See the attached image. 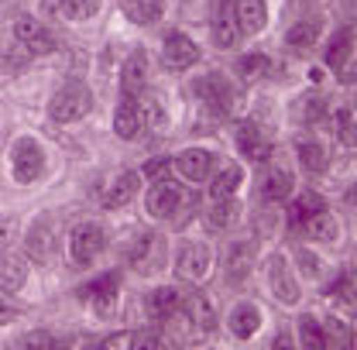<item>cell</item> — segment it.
Listing matches in <instances>:
<instances>
[{
  "label": "cell",
  "mask_w": 357,
  "mask_h": 350,
  "mask_svg": "<svg viewBox=\"0 0 357 350\" xmlns=\"http://www.w3.org/2000/svg\"><path fill=\"white\" fill-rule=\"evenodd\" d=\"M114 131H117V137H134V134L141 131V110H137L134 96H124V100L117 103V114H114Z\"/></svg>",
  "instance_id": "obj_21"
},
{
  "label": "cell",
  "mask_w": 357,
  "mask_h": 350,
  "mask_svg": "<svg viewBox=\"0 0 357 350\" xmlns=\"http://www.w3.org/2000/svg\"><path fill=\"white\" fill-rule=\"evenodd\" d=\"M319 210H326V206H323V199H319L316 192H303V196L289 206V227H296V230H299V227H303L312 213H319Z\"/></svg>",
  "instance_id": "obj_26"
},
{
  "label": "cell",
  "mask_w": 357,
  "mask_h": 350,
  "mask_svg": "<svg viewBox=\"0 0 357 350\" xmlns=\"http://www.w3.org/2000/svg\"><path fill=\"white\" fill-rule=\"evenodd\" d=\"M162 59L169 69H189L192 62H199V48L189 35L182 31H169L165 35V45H162Z\"/></svg>",
  "instance_id": "obj_11"
},
{
  "label": "cell",
  "mask_w": 357,
  "mask_h": 350,
  "mask_svg": "<svg viewBox=\"0 0 357 350\" xmlns=\"http://www.w3.org/2000/svg\"><path fill=\"white\" fill-rule=\"evenodd\" d=\"M241 182H244V172H241L237 165L223 169V172L213 175V182H210V199H223V196H234Z\"/></svg>",
  "instance_id": "obj_30"
},
{
  "label": "cell",
  "mask_w": 357,
  "mask_h": 350,
  "mask_svg": "<svg viewBox=\"0 0 357 350\" xmlns=\"http://www.w3.org/2000/svg\"><path fill=\"white\" fill-rule=\"evenodd\" d=\"M21 344H24V347H31V350H38V347H42V350H52V347H55V340H52L48 333H38V330H35V333H28Z\"/></svg>",
  "instance_id": "obj_41"
},
{
  "label": "cell",
  "mask_w": 357,
  "mask_h": 350,
  "mask_svg": "<svg viewBox=\"0 0 357 350\" xmlns=\"http://www.w3.org/2000/svg\"><path fill=\"white\" fill-rule=\"evenodd\" d=\"M24 282H28V264H24V258L3 251V254H0V285H3L7 292H17Z\"/></svg>",
  "instance_id": "obj_19"
},
{
  "label": "cell",
  "mask_w": 357,
  "mask_h": 350,
  "mask_svg": "<svg viewBox=\"0 0 357 350\" xmlns=\"http://www.w3.org/2000/svg\"><path fill=\"white\" fill-rule=\"evenodd\" d=\"M210 31L217 48H234V42L241 38V24H237V3L234 0H217L210 10Z\"/></svg>",
  "instance_id": "obj_8"
},
{
  "label": "cell",
  "mask_w": 357,
  "mask_h": 350,
  "mask_svg": "<svg viewBox=\"0 0 357 350\" xmlns=\"http://www.w3.org/2000/svg\"><path fill=\"white\" fill-rule=\"evenodd\" d=\"M107 237H103V227L100 223H79L73 234H69V261L76 268H86L96 261V254L103 251Z\"/></svg>",
  "instance_id": "obj_2"
},
{
  "label": "cell",
  "mask_w": 357,
  "mask_h": 350,
  "mask_svg": "<svg viewBox=\"0 0 357 350\" xmlns=\"http://www.w3.org/2000/svg\"><path fill=\"white\" fill-rule=\"evenodd\" d=\"M14 241H17V223L14 220H0V254L10 251Z\"/></svg>",
  "instance_id": "obj_40"
},
{
  "label": "cell",
  "mask_w": 357,
  "mask_h": 350,
  "mask_svg": "<svg viewBox=\"0 0 357 350\" xmlns=\"http://www.w3.org/2000/svg\"><path fill=\"white\" fill-rule=\"evenodd\" d=\"M89 107H93V93H89V86L79 83V79H73V83H66V86L52 96L48 117H52L55 124H76V121H83L89 114Z\"/></svg>",
  "instance_id": "obj_1"
},
{
  "label": "cell",
  "mask_w": 357,
  "mask_h": 350,
  "mask_svg": "<svg viewBox=\"0 0 357 350\" xmlns=\"http://www.w3.org/2000/svg\"><path fill=\"white\" fill-rule=\"evenodd\" d=\"M192 89H196V96L213 110V114H230L234 110V103H237V96H234V86L227 83V76H220V73H210V76H203V79H196L192 83Z\"/></svg>",
  "instance_id": "obj_5"
},
{
  "label": "cell",
  "mask_w": 357,
  "mask_h": 350,
  "mask_svg": "<svg viewBox=\"0 0 357 350\" xmlns=\"http://www.w3.org/2000/svg\"><path fill=\"white\" fill-rule=\"evenodd\" d=\"M62 7H59V14L66 17V21H89V17H96V10H100V0H59Z\"/></svg>",
  "instance_id": "obj_33"
},
{
  "label": "cell",
  "mask_w": 357,
  "mask_h": 350,
  "mask_svg": "<svg viewBox=\"0 0 357 350\" xmlns=\"http://www.w3.org/2000/svg\"><path fill=\"white\" fill-rule=\"evenodd\" d=\"M337 137H340L347 148L354 144V110H351V107L337 114Z\"/></svg>",
  "instance_id": "obj_39"
},
{
  "label": "cell",
  "mask_w": 357,
  "mask_h": 350,
  "mask_svg": "<svg viewBox=\"0 0 357 350\" xmlns=\"http://www.w3.org/2000/svg\"><path fill=\"white\" fill-rule=\"evenodd\" d=\"M234 217H237V203H234V196L213 199L210 210H206V227H210V230H223V227L234 223Z\"/></svg>",
  "instance_id": "obj_27"
},
{
  "label": "cell",
  "mask_w": 357,
  "mask_h": 350,
  "mask_svg": "<svg viewBox=\"0 0 357 350\" xmlns=\"http://www.w3.org/2000/svg\"><path fill=\"white\" fill-rule=\"evenodd\" d=\"M178 172L185 175L189 182H206L210 175H213V155L210 151H203V148H189V151H182L178 155V162H172Z\"/></svg>",
  "instance_id": "obj_14"
},
{
  "label": "cell",
  "mask_w": 357,
  "mask_h": 350,
  "mask_svg": "<svg viewBox=\"0 0 357 350\" xmlns=\"http://www.w3.org/2000/svg\"><path fill=\"white\" fill-rule=\"evenodd\" d=\"M258 326H261V312L251 306V303L234 306V312H230V333H234V337L248 340V337H255V330H258Z\"/></svg>",
  "instance_id": "obj_18"
},
{
  "label": "cell",
  "mask_w": 357,
  "mask_h": 350,
  "mask_svg": "<svg viewBox=\"0 0 357 350\" xmlns=\"http://www.w3.org/2000/svg\"><path fill=\"white\" fill-rule=\"evenodd\" d=\"M323 114H326V103H323L319 96H306V100L299 103V117H303V124H319Z\"/></svg>",
  "instance_id": "obj_36"
},
{
  "label": "cell",
  "mask_w": 357,
  "mask_h": 350,
  "mask_svg": "<svg viewBox=\"0 0 357 350\" xmlns=\"http://www.w3.org/2000/svg\"><path fill=\"white\" fill-rule=\"evenodd\" d=\"M316 38H319V24L316 21H299V24L289 28L285 45L289 48H310V45H316Z\"/></svg>",
  "instance_id": "obj_32"
},
{
  "label": "cell",
  "mask_w": 357,
  "mask_h": 350,
  "mask_svg": "<svg viewBox=\"0 0 357 350\" xmlns=\"http://www.w3.org/2000/svg\"><path fill=\"white\" fill-rule=\"evenodd\" d=\"M306 234H310L312 241H337V234H340V227H337V217H330L326 210H319V213H312L306 223Z\"/></svg>",
  "instance_id": "obj_29"
},
{
  "label": "cell",
  "mask_w": 357,
  "mask_h": 350,
  "mask_svg": "<svg viewBox=\"0 0 357 350\" xmlns=\"http://www.w3.org/2000/svg\"><path fill=\"white\" fill-rule=\"evenodd\" d=\"M144 83H148V55H144V48H134L121 69V89H124V96H141Z\"/></svg>",
  "instance_id": "obj_12"
},
{
  "label": "cell",
  "mask_w": 357,
  "mask_h": 350,
  "mask_svg": "<svg viewBox=\"0 0 357 350\" xmlns=\"http://www.w3.org/2000/svg\"><path fill=\"white\" fill-rule=\"evenodd\" d=\"M292 192V175L285 172V169H265L261 178H258V196L268 199V203H275V199H285Z\"/></svg>",
  "instance_id": "obj_16"
},
{
  "label": "cell",
  "mask_w": 357,
  "mask_h": 350,
  "mask_svg": "<svg viewBox=\"0 0 357 350\" xmlns=\"http://www.w3.org/2000/svg\"><path fill=\"white\" fill-rule=\"evenodd\" d=\"M128 261H131V268L137 271V275H151V271H158L162 261H165V237H162L158 230H144V234L134 241Z\"/></svg>",
  "instance_id": "obj_3"
},
{
  "label": "cell",
  "mask_w": 357,
  "mask_h": 350,
  "mask_svg": "<svg viewBox=\"0 0 357 350\" xmlns=\"http://www.w3.org/2000/svg\"><path fill=\"white\" fill-rule=\"evenodd\" d=\"M134 192H137V172H121L114 178V185L107 189V199H103V206L107 210H117V206H128L134 199Z\"/></svg>",
  "instance_id": "obj_20"
},
{
  "label": "cell",
  "mask_w": 357,
  "mask_h": 350,
  "mask_svg": "<svg viewBox=\"0 0 357 350\" xmlns=\"http://www.w3.org/2000/svg\"><path fill=\"white\" fill-rule=\"evenodd\" d=\"M268 69H271V59H268V55H244V59H241V73L251 76V79H255V76H265Z\"/></svg>",
  "instance_id": "obj_38"
},
{
  "label": "cell",
  "mask_w": 357,
  "mask_h": 350,
  "mask_svg": "<svg viewBox=\"0 0 357 350\" xmlns=\"http://www.w3.org/2000/svg\"><path fill=\"white\" fill-rule=\"evenodd\" d=\"M107 350H121V347H131V333H114L110 340H103Z\"/></svg>",
  "instance_id": "obj_43"
},
{
  "label": "cell",
  "mask_w": 357,
  "mask_h": 350,
  "mask_svg": "<svg viewBox=\"0 0 357 350\" xmlns=\"http://www.w3.org/2000/svg\"><path fill=\"white\" fill-rule=\"evenodd\" d=\"M169 169H172V158H148L144 165H141V172L148 182H162V178H169Z\"/></svg>",
  "instance_id": "obj_37"
},
{
  "label": "cell",
  "mask_w": 357,
  "mask_h": 350,
  "mask_svg": "<svg viewBox=\"0 0 357 350\" xmlns=\"http://www.w3.org/2000/svg\"><path fill=\"white\" fill-rule=\"evenodd\" d=\"M299 158H303V165H306V172H323L326 169V148L319 144V141H312V137H303L299 141Z\"/></svg>",
  "instance_id": "obj_31"
},
{
  "label": "cell",
  "mask_w": 357,
  "mask_h": 350,
  "mask_svg": "<svg viewBox=\"0 0 357 350\" xmlns=\"http://www.w3.org/2000/svg\"><path fill=\"white\" fill-rule=\"evenodd\" d=\"M299 337H303V347H326V330H323V323H316L312 316H303L299 319Z\"/></svg>",
  "instance_id": "obj_35"
},
{
  "label": "cell",
  "mask_w": 357,
  "mask_h": 350,
  "mask_svg": "<svg viewBox=\"0 0 357 350\" xmlns=\"http://www.w3.org/2000/svg\"><path fill=\"white\" fill-rule=\"evenodd\" d=\"M182 312H185L189 323H196L199 330H213V309H210V299L196 296V299H189V309H182Z\"/></svg>",
  "instance_id": "obj_34"
},
{
  "label": "cell",
  "mask_w": 357,
  "mask_h": 350,
  "mask_svg": "<svg viewBox=\"0 0 357 350\" xmlns=\"http://www.w3.org/2000/svg\"><path fill=\"white\" fill-rule=\"evenodd\" d=\"M14 316H17V309L10 306L7 299H0V326H3V323H14Z\"/></svg>",
  "instance_id": "obj_44"
},
{
  "label": "cell",
  "mask_w": 357,
  "mask_h": 350,
  "mask_svg": "<svg viewBox=\"0 0 357 350\" xmlns=\"http://www.w3.org/2000/svg\"><path fill=\"white\" fill-rule=\"evenodd\" d=\"M79 299H86L100 316H110V312H114V303H117V271H107V275H100L96 282L83 285V289H79Z\"/></svg>",
  "instance_id": "obj_9"
},
{
  "label": "cell",
  "mask_w": 357,
  "mask_h": 350,
  "mask_svg": "<svg viewBox=\"0 0 357 350\" xmlns=\"http://www.w3.org/2000/svg\"><path fill=\"white\" fill-rule=\"evenodd\" d=\"M144 306H148V316H151V319L162 323L165 316H172V312L178 309V292L176 289H169V285H165V289H155V292L148 296Z\"/></svg>",
  "instance_id": "obj_25"
},
{
  "label": "cell",
  "mask_w": 357,
  "mask_h": 350,
  "mask_svg": "<svg viewBox=\"0 0 357 350\" xmlns=\"http://www.w3.org/2000/svg\"><path fill=\"white\" fill-rule=\"evenodd\" d=\"M251 261H255L251 244H234L230 254H227V278H230V282H241V278L251 271Z\"/></svg>",
  "instance_id": "obj_28"
},
{
  "label": "cell",
  "mask_w": 357,
  "mask_h": 350,
  "mask_svg": "<svg viewBox=\"0 0 357 350\" xmlns=\"http://www.w3.org/2000/svg\"><path fill=\"white\" fill-rule=\"evenodd\" d=\"M237 24H241V31L258 35V31L268 24L265 0H241V3H237Z\"/></svg>",
  "instance_id": "obj_17"
},
{
  "label": "cell",
  "mask_w": 357,
  "mask_h": 350,
  "mask_svg": "<svg viewBox=\"0 0 357 350\" xmlns=\"http://www.w3.org/2000/svg\"><path fill=\"white\" fill-rule=\"evenodd\" d=\"M189 196L178 189L176 182H155L151 189H148V199H144V210H148V217H158V220H169L178 213V206L185 203Z\"/></svg>",
  "instance_id": "obj_7"
},
{
  "label": "cell",
  "mask_w": 357,
  "mask_h": 350,
  "mask_svg": "<svg viewBox=\"0 0 357 350\" xmlns=\"http://www.w3.org/2000/svg\"><path fill=\"white\" fill-rule=\"evenodd\" d=\"M165 14V0H128L124 3V17L134 24H155Z\"/></svg>",
  "instance_id": "obj_22"
},
{
  "label": "cell",
  "mask_w": 357,
  "mask_h": 350,
  "mask_svg": "<svg viewBox=\"0 0 357 350\" xmlns=\"http://www.w3.org/2000/svg\"><path fill=\"white\" fill-rule=\"evenodd\" d=\"M268 278H271V289H275V296L282 299V303H299V285H296V278H292V271H289V261L282 258V254H271V261H268Z\"/></svg>",
  "instance_id": "obj_13"
},
{
  "label": "cell",
  "mask_w": 357,
  "mask_h": 350,
  "mask_svg": "<svg viewBox=\"0 0 357 350\" xmlns=\"http://www.w3.org/2000/svg\"><path fill=\"white\" fill-rule=\"evenodd\" d=\"M351 59H354V31L347 28V31H340L337 42L330 45L326 62H330V69H333L337 76H344V69H347V79H354V73H351Z\"/></svg>",
  "instance_id": "obj_15"
},
{
  "label": "cell",
  "mask_w": 357,
  "mask_h": 350,
  "mask_svg": "<svg viewBox=\"0 0 357 350\" xmlns=\"http://www.w3.org/2000/svg\"><path fill=\"white\" fill-rule=\"evenodd\" d=\"M213 268V251L206 244H196V241H185L178 244V254H176V275L185 278V282H199L206 278Z\"/></svg>",
  "instance_id": "obj_4"
},
{
  "label": "cell",
  "mask_w": 357,
  "mask_h": 350,
  "mask_svg": "<svg viewBox=\"0 0 357 350\" xmlns=\"http://www.w3.org/2000/svg\"><path fill=\"white\" fill-rule=\"evenodd\" d=\"M45 169V158H42V148H38V141H31V137H21L17 144H14V151H10V172L17 182H35Z\"/></svg>",
  "instance_id": "obj_6"
},
{
  "label": "cell",
  "mask_w": 357,
  "mask_h": 350,
  "mask_svg": "<svg viewBox=\"0 0 357 350\" xmlns=\"http://www.w3.org/2000/svg\"><path fill=\"white\" fill-rule=\"evenodd\" d=\"M28 254L38 264L48 261V254H52V223L48 220H35V227L28 234Z\"/></svg>",
  "instance_id": "obj_23"
},
{
  "label": "cell",
  "mask_w": 357,
  "mask_h": 350,
  "mask_svg": "<svg viewBox=\"0 0 357 350\" xmlns=\"http://www.w3.org/2000/svg\"><path fill=\"white\" fill-rule=\"evenodd\" d=\"M14 38H17V45L28 48V55H48V52H55L52 31L42 28L35 17H21V21H14Z\"/></svg>",
  "instance_id": "obj_10"
},
{
  "label": "cell",
  "mask_w": 357,
  "mask_h": 350,
  "mask_svg": "<svg viewBox=\"0 0 357 350\" xmlns=\"http://www.w3.org/2000/svg\"><path fill=\"white\" fill-rule=\"evenodd\" d=\"M241 151L251 162H265L268 155H271V144H268V137H261V131L255 124H244L241 128Z\"/></svg>",
  "instance_id": "obj_24"
},
{
  "label": "cell",
  "mask_w": 357,
  "mask_h": 350,
  "mask_svg": "<svg viewBox=\"0 0 357 350\" xmlns=\"http://www.w3.org/2000/svg\"><path fill=\"white\" fill-rule=\"evenodd\" d=\"M131 347H158V333H155V330H141V333H131Z\"/></svg>",
  "instance_id": "obj_42"
}]
</instances>
